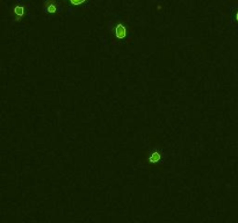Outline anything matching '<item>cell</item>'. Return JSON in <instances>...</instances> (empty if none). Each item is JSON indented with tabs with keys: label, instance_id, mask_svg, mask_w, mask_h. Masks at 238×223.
<instances>
[{
	"label": "cell",
	"instance_id": "obj_6",
	"mask_svg": "<svg viewBox=\"0 0 238 223\" xmlns=\"http://www.w3.org/2000/svg\"><path fill=\"white\" fill-rule=\"evenodd\" d=\"M236 19H237V21H238V12H237V14H236Z\"/></svg>",
	"mask_w": 238,
	"mask_h": 223
},
{
	"label": "cell",
	"instance_id": "obj_4",
	"mask_svg": "<svg viewBox=\"0 0 238 223\" xmlns=\"http://www.w3.org/2000/svg\"><path fill=\"white\" fill-rule=\"evenodd\" d=\"M14 13L19 15V16H22L23 13H25V11H23V7L22 6H16L15 8H14Z\"/></svg>",
	"mask_w": 238,
	"mask_h": 223
},
{
	"label": "cell",
	"instance_id": "obj_1",
	"mask_svg": "<svg viewBox=\"0 0 238 223\" xmlns=\"http://www.w3.org/2000/svg\"><path fill=\"white\" fill-rule=\"evenodd\" d=\"M115 34H116L117 39H124L126 35H127V30H126V28L122 25H119V26L116 27V29H115Z\"/></svg>",
	"mask_w": 238,
	"mask_h": 223
},
{
	"label": "cell",
	"instance_id": "obj_3",
	"mask_svg": "<svg viewBox=\"0 0 238 223\" xmlns=\"http://www.w3.org/2000/svg\"><path fill=\"white\" fill-rule=\"evenodd\" d=\"M160 159V155L158 152H153L151 155V157L149 158V162L150 163H157Z\"/></svg>",
	"mask_w": 238,
	"mask_h": 223
},
{
	"label": "cell",
	"instance_id": "obj_2",
	"mask_svg": "<svg viewBox=\"0 0 238 223\" xmlns=\"http://www.w3.org/2000/svg\"><path fill=\"white\" fill-rule=\"evenodd\" d=\"M45 11L48 12V13H56V11H57V6L56 4H53V2H50L45 6Z\"/></svg>",
	"mask_w": 238,
	"mask_h": 223
},
{
	"label": "cell",
	"instance_id": "obj_5",
	"mask_svg": "<svg viewBox=\"0 0 238 223\" xmlns=\"http://www.w3.org/2000/svg\"><path fill=\"white\" fill-rule=\"evenodd\" d=\"M70 1H71V4H72V5H75V6H78V5L84 4L86 0H70Z\"/></svg>",
	"mask_w": 238,
	"mask_h": 223
}]
</instances>
